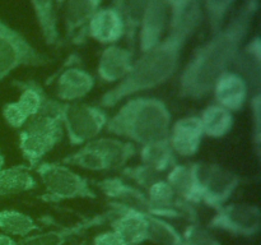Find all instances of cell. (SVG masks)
<instances>
[{
  "label": "cell",
  "instance_id": "obj_1",
  "mask_svg": "<svg viewBox=\"0 0 261 245\" xmlns=\"http://www.w3.org/2000/svg\"><path fill=\"white\" fill-rule=\"evenodd\" d=\"M259 0H245L239 12L201 43L180 70L178 97L199 101L212 93L217 79L229 70L251 31Z\"/></svg>",
  "mask_w": 261,
  "mask_h": 245
},
{
  "label": "cell",
  "instance_id": "obj_2",
  "mask_svg": "<svg viewBox=\"0 0 261 245\" xmlns=\"http://www.w3.org/2000/svg\"><path fill=\"white\" fill-rule=\"evenodd\" d=\"M201 19V4L195 0L181 22L170 28L157 45L139 53L130 73L99 97L98 106L111 109L129 97L167 83L180 69L184 50L200 26Z\"/></svg>",
  "mask_w": 261,
  "mask_h": 245
},
{
  "label": "cell",
  "instance_id": "obj_3",
  "mask_svg": "<svg viewBox=\"0 0 261 245\" xmlns=\"http://www.w3.org/2000/svg\"><path fill=\"white\" fill-rule=\"evenodd\" d=\"M124 101L119 110L109 116L106 132L139 147L167 139L172 115L163 100L153 96H135Z\"/></svg>",
  "mask_w": 261,
  "mask_h": 245
},
{
  "label": "cell",
  "instance_id": "obj_4",
  "mask_svg": "<svg viewBox=\"0 0 261 245\" xmlns=\"http://www.w3.org/2000/svg\"><path fill=\"white\" fill-rule=\"evenodd\" d=\"M53 115L60 120L70 145L76 147L99 137L109 120L105 109L81 101L61 102L56 100Z\"/></svg>",
  "mask_w": 261,
  "mask_h": 245
},
{
  "label": "cell",
  "instance_id": "obj_5",
  "mask_svg": "<svg viewBox=\"0 0 261 245\" xmlns=\"http://www.w3.org/2000/svg\"><path fill=\"white\" fill-rule=\"evenodd\" d=\"M35 171L45 188L43 199L46 202L60 203L74 199L97 198L91 181L65 163L42 161L36 166Z\"/></svg>",
  "mask_w": 261,
  "mask_h": 245
},
{
  "label": "cell",
  "instance_id": "obj_6",
  "mask_svg": "<svg viewBox=\"0 0 261 245\" xmlns=\"http://www.w3.org/2000/svg\"><path fill=\"white\" fill-rule=\"evenodd\" d=\"M63 137L64 129L59 119L42 114L31 117L18 134V147L25 165L35 170Z\"/></svg>",
  "mask_w": 261,
  "mask_h": 245
},
{
  "label": "cell",
  "instance_id": "obj_7",
  "mask_svg": "<svg viewBox=\"0 0 261 245\" xmlns=\"http://www.w3.org/2000/svg\"><path fill=\"white\" fill-rule=\"evenodd\" d=\"M53 61L0 17V83L19 68H41Z\"/></svg>",
  "mask_w": 261,
  "mask_h": 245
},
{
  "label": "cell",
  "instance_id": "obj_8",
  "mask_svg": "<svg viewBox=\"0 0 261 245\" xmlns=\"http://www.w3.org/2000/svg\"><path fill=\"white\" fill-rule=\"evenodd\" d=\"M208 226L233 236L254 237L261 229V209L255 203H226L214 209Z\"/></svg>",
  "mask_w": 261,
  "mask_h": 245
},
{
  "label": "cell",
  "instance_id": "obj_9",
  "mask_svg": "<svg viewBox=\"0 0 261 245\" xmlns=\"http://www.w3.org/2000/svg\"><path fill=\"white\" fill-rule=\"evenodd\" d=\"M241 183L242 178L234 171L218 163H205L200 203L209 208H219L228 203Z\"/></svg>",
  "mask_w": 261,
  "mask_h": 245
},
{
  "label": "cell",
  "instance_id": "obj_10",
  "mask_svg": "<svg viewBox=\"0 0 261 245\" xmlns=\"http://www.w3.org/2000/svg\"><path fill=\"white\" fill-rule=\"evenodd\" d=\"M84 30L92 40L102 45L117 43L126 33L121 7L117 3L110 7H99L89 18Z\"/></svg>",
  "mask_w": 261,
  "mask_h": 245
},
{
  "label": "cell",
  "instance_id": "obj_11",
  "mask_svg": "<svg viewBox=\"0 0 261 245\" xmlns=\"http://www.w3.org/2000/svg\"><path fill=\"white\" fill-rule=\"evenodd\" d=\"M204 170L205 162H177L165 174V179L181 201L195 206L200 203Z\"/></svg>",
  "mask_w": 261,
  "mask_h": 245
},
{
  "label": "cell",
  "instance_id": "obj_12",
  "mask_svg": "<svg viewBox=\"0 0 261 245\" xmlns=\"http://www.w3.org/2000/svg\"><path fill=\"white\" fill-rule=\"evenodd\" d=\"M109 204L112 212L111 230L119 234L127 245H142L148 241L147 213L114 202Z\"/></svg>",
  "mask_w": 261,
  "mask_h": 245
},
{
  "label": "cell",
  "instance_id": "obj_13",
  "mask_svg": "<svg viewBox=\"0 0 261 245\" xmlns=\"http://www.w3.org/2000/svg\"><path fill=\"white\" fill-rule=\"evenodd\" d=\"M205 137L198 115H186L171 124L168 143L180 157H193L199 152Z\"/></svg>",
  "mask_w": 261,
  "mask_h": 245
},
{
  "label": "cell",
  "instance_id": "obj_14",
  "mask_svg": "<svg viewBox=\"0 0 261 245\" xmlns=\"http://www.w3.org/2000/svg\"><path fill=\"white\" fill-rule=\"evenodd\" d=\"M111 218V211L94 214V216L87 217L70 226H60L56 229L47 230L45 232H35V234L24 237L22 241L18 242V245H65L73 237L78 236L93 227L101 226Z\"/></svg>",
  "mask_w": 261,
  "mask_h": 245
},
{
  "label": "cell",
  "instance_id": "obj_15",
  "mask_svg": "<svg viewBox=\"0 0 261 245\" xmlns=\"http://www.w3.org/2000/svg\"><path fill=\"white\" fill-rule=\"evenodd\" d=\"M214 102L231 111L232 114L242 111L250 99V88L247 82L234 70L224 71L214 83Z\"/></svg>",
  "mask_w": 261,
  "mask_h": 245
},
{
  "label": "cell",
  "instance_id": "obj_16",
  "mask_svg": "<svg viewBox=\"0 0 261 245\" xmlns=\"http://www.w3.org/2000/svg\"><path fill=\"white\" fill-rule=\"evenodd\" d=\"M96 78L79 65L66 66L55 81V97L61 102H78L94 88Z\"/></svg>",
  "mask_w": 261,
  "mask_h": 245
},
{
  "label": "cell",
  "instance_id": "obj_17",
  "mask_svg": "<svg viewBox=\"0 0 261 245\" xmlns=\"http://www.w3.org/2000/svg\"><path fill=\"white\" fill-rule=\"evenodd\" d=\"M92 186H96L110 202L132 207L144 213H149V203L147 195L142 189L135 186L130 181L119 176H110L101 180L92 181Z\"/></svg>",
  "mask_w": 261,
  "mask_h": 245
},
{
  "label": "cell",
  "instance_id": "obj_18",
  "mask_svg": "<svg viewBox=\"0 0 261 245\" xmlns=\"http://www.w3.org/2000/svg\"><path fill=\"white\" fill-rule=\"evenodd\" d=\"M134 51L117 43L106 46L99 55L97 76L102 83L117 84L130 73L134 63Z\"/></svg>",
  "mask_w": 261,
  "mask_h": 245
},
{
  "label": "cell",
  "instance_id": "obj_19",
  "mask_svg": "<svg viewBox=\"0 0 261 245\" xmlns=\"http://www.w3.org/2000/svg\"><path fill=\"white\" fill-rule=\"evenodd\" d=\"M247 82L250 93L261 92V38L255 35L241 46L231 66Z\"/></svg>",
  "mask_w": 261,
  "mask_h": 245
},
{
  "label": "cell",
  "instance_id": "obj_20",
  "mask_svg": "<svg viewBox=\"0 0 261 245\" xmlns=\"http://www.w3.org/2000/svg\"><path fill=\"white\" fill-rule=\"evenodd\" d=\"M198 116L203 127L204 135L213 139L224 138L234 127V115L216 102L204 107Z\"/></svg>",
  "mask_w": 261,
  "mask_h": 245
},
{
  "label": "cell",
  "instance_id": "obj_21",
  "mask_svg": "<svg viewBox=\"0 0 261 245\" xmlns=\"http://www.w3.org/2000/svg\"><path fill=\"white\" fill-rule=\"evenodd\" d=\"M27 165H14L0 171V198L28 193L37 188V180Z\"/></svg>",
  "mask_w": 261,
  "mask_h": 245
},
{
  "label": "cell",
  "instance_id": "obj_22",
  "mask_svg": "<svg viewBox=\"0 0 261 245\" xmlns=\"http://www.w3.org/2000/svg\"><path fill=\"white\" fill-rule=\"evenodd\" d=\"M138 155H139L140 163L163 175L177 163V156L171 148L168 139L140 145L138 148Z\"/></svg>",
  "mask_w": 261,
  "mask_h": 245
},
{
  "label": "cell",
  "instance_id": "obj_23",
  "mask_svg": "<svg viewBox=\"0 0 261 245\" xmlns=\"http://www.w3.org/2000/svg\"><path fill=\"white\" fill-rule=\"evenodd\" d=\"M61 162L70 167H78L84 171H92V173H107L111 170V165L105 157L103 153L89 140L76 151L71 152L70 155L65 156Z\"/></svg>",
  "mask_w": 261,
  "mask_h": 245
},
{
  "label": "cell",
  "instance_id": "obj_24",
  "mask_svg": "<svg viewBox=\"0 0 261 245\" xmlns=\"http://www.w3.org/2000/svg\"><path fill=\"white\" fill-rule=\"evenodd\" d=\"M35 12L41 35L46 45L55 46L60 40L56 14V0H30Z\"/></svg>",
  "mask_w": 261,
  "mask_h": 245
},
{
  "label": "cell",
  "instance_id": "obj_25",
  "mask_svg": "<svg viewBox=\"0 0 261 245\" xmlns=\"http://www.w3.org/2000/svg\"><path fill=\"white\" fill-rule=\"evenodd\" d=\"M65 32L69 37H75L86 28L89 18L99 8L97 0H65Z\"/></svg>",
  "mask_w": 261,
  "mask_h": 245
},
{
  "label": "cell",
  "instance_id": "obj_26",
  "mask_svg": "<svg viewBox=\"0 0 261 245\" xmlns=\"http://www.w3.org/2000/svg\"><path fill=\"white\" fill-rule=\"evenodd\" d=\"M38 225L30 214L18 209L0 211V231L12 237H24L38 231Z\"/></svg>",
  "mask_w": 261,
  "mask_h": 245
},
{
  "label": "cell",
  "instance_id": "obj_27",
  "mask_svg": "<svg viewBox=\"0 0 261 245\" xmlns=\"http://www.w3.org/2000/svg\"><path fill=\"white\" fill-rule=\"evenodd\" d=\"M148 241L157 245H182V234L163 217L147 213Z\"/></svg>",
  "mask_w": 261,
  "mask_h": 245
},
{
  "label": "cell",
  "instance_id": "obj_28",
  "mask_svg": "<svg viewBox=\"0 0 261 245\" xmlns=\"http://www.w3.org/2000/svg\"><path fill=\"white\" fill-rule=\"evenodd\" d=\"M15 84L20 91L19 97L15 100L19 106L27 112L30 117L40 114L43 102L47 97V93L41 84L35 81H17Z\"/></svg>",
  "mask_w": 261,
  "mask_h": 245
},
{
  "label": "cell",
  "instance_id": "obj_29",
  "mask_svg": "<svg viewBox=\"0 0 261 245\" xmlns=\"http://www.w3.org/2000/svg\"><path fill=\"white\" fill-rule=\"evenodd\" d=\"M120 173H121L122 178H124L125 180L134 184L135 186L142 189L143 191L147 190V189L149 188L150 185H153L155 181L165 178L163 174L157 173L155 170L143 165V163H139V165H134V166H125L124 168L120 170Z\"/></svg>",
  "mask_w": 261,
  "mask_h": 245
},
{
  "label": "cell",
  "instance_id": "obj_30",
  "mask_svg": "<svg viewBox=\"0 0 261 245\" xmlns=\"http://www.w3.org/2000/svg\"><path fill=\"white\" fill-rule=\"evenodd\" d=\"M204 12L206 14L211 32L214 33L226 23L236 0H201Z\"/></svg>",
  "mask_w": 261,
  "mask_h": 245
},
{
  "label": "cell",
  "instance_id": "obj_31",
  "mask_svg": "<svg viewBox=\"0 0 261 245\" xmlns=\"http://www.w3.org/2000/svg\"><path fill=\"white\" fill-rule=\"evenodd\" d=\"M182 234V245H222V242L199 224H190L185 227Z\"/></svg>",
  "mask_w": 261,
  "mask_h": 245
},
{
  "label": "cell",
  "instance_id": "obj_32",
  "mask_svg": "<svg viewBox=\"0 0 261 245\" xmlns=\"http://www.w3.org/2000/svg\"><path fill=\"white\" fill-rule=\"evenodd\" d=\"M250 110H251V139L257 160L261 153V92L250 93Z\"/></svg>",
  "mask_w": 261,
  "mask_h": 245
},
{
  "label": "cell",
  "instance_id": "obj_33",
  "mask_svg": "<svg viewBox=\"0 0 261 245\" xmlns=\"http://www.w3.org/2000/svg\"><path fill=\"white\" fill-rule=\"evenodd\" d=\"M2 115L7 125L13 129H22L25 122L31 119L27 112L19 106L17 101H10L4 104L2 109Z\"/></svg>",
  "mask_w": 261,
  "mask_h": 245
},
{
  "label": "cell",
  "instance_id": "obj_34",
  "mask_svg": "<svg viewBox=\"0 0 261 245\" xmlns=\"http://www.w3.org/2000/svg\"><path fill=\"white\" fill-rule=\"evenodd\" d=\"M195 0H165V4L167 7L168 15V30L175 26H177L181 22L188 10L190 9L191 5L194 4Z\"/></svg>",
  "mask_w": 261,
  "mask_h": 245
},
{
  "label": "cell",
  "instance_id": "obj_35",
  "mask_svg": "<svg viewBox=\"0 0 261 245\" xmlns=\"http://www.w3.org/2000/svg\"><path fill=\"white\" fill-rule=\"evenodd\" d=\"M92 245H127L126 241L114 230H107L97 234L93 237Z\"/></svg>",
  "mask_w": 261,
  "mask_h": 245
},
{
  "label": "cell",
  "instance_id": "obj_36",
  "mask_svg": "<svg viewBox=\"0 0 261 245\" xmlns=\"http://www.w3.org/2000/svg\"><path fill=\"white\" fill-rule=\"evenodd\" d=\"M0 245H18V241H15L14 237L0 232Z\"/></svg>",
  "mask_w": 261,
  "mask_h": 245
},
{
  "label": "cell",
  "instance_id": "obj_37",
  "mask_svg": "<svg viewBox=\"0 0 261 245\" xmlns=\"http://www.w3.org/2000/svg\"><path fill=\"white\" fill-rule=\"evenodd\" d=\"M4 163H5V158H4V156H3L2 151H0V171L4 168Z\"/></svg>",
  "mask_w": 261,
  "mask_h": 245
},
{
  "label": "cell",
  "instance_id": "obj_38",
  "mask_svg": "<svg viewBox=\"0 0 261 245\" xmlns=\"http://www.w3.org/2000/svg\"><path fill=\"white\" fill-rule=\"evenodd\" d=\"M81 245H87V242H82V244Z\"/></svg>",
  "mask_w": 261,
  "mask_h": 245
}]
</instances>
